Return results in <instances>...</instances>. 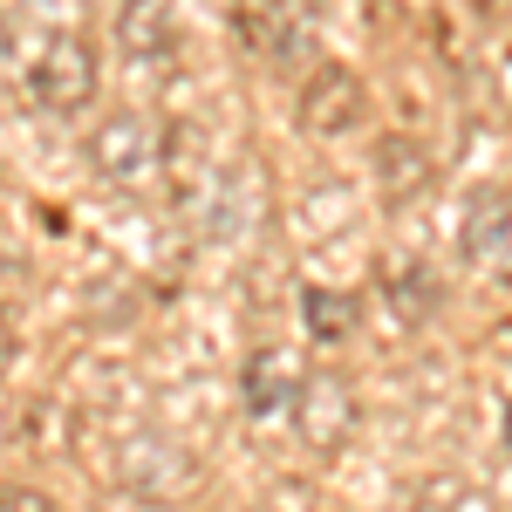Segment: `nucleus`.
<instances>
[{"mask_svg":"<svg viewBox=\"0 0 512 512\" xmlns=\"http://www.w3.org/2000/svg\"><path fill=\"white\" fill-rule=\"evenodd\" d=\"M362 110H369L362 76H355V69H342V62H321L315 76L301 82V103H294V117H301V130H308V137H342V130H355V123H362Z\"/></svg>","mask_w":512,"mask_h":512,"instance_id":"5","label":"nucleus"},{"mask_svg":"<svg viewBox=\"0 0 512 512\" xmlns=\"http://www.w3.org/2000/svg\"><path fill=\"white\" fill-rule=\"evenodd\" d=\"M0 512H55V499L35 492V485H7V492H0Z\"/></svg>","mask_w":512,"mask_h":512,"instance_id":"14","label":"nucleus"},{"mask_svg":"<svg viewBox=\"0 0 512 512\" xmlns=\"http://www.w3.org/2000/svg\"><path fill=\"white\" fill-rule=\"evenodd\" d=\"M465 506V485L458 478H444V485H417V499H410V512H451Z\"/></svg>","mask_w":512,"mask_h":512,"instance_id":"13","label":"nucleus"},{"mask_svg":"<svg viewBox=\"0 0 512 512\" xmlns=\"http://www.w3.org/2000/svg\"><path fill=\"white\" fill-rule=\"evenodd\" d=\"M287 417H294V437H301L315 458H335V451L355 437V424H362V403H355L349 376L315 369V376H301V396H294Z\"/></svg>","mask_w":512,"mask_h":512,"instance_id":"2","label":"nucleus"},{"mask_svg":"<svg viewBox=\"0 0 512 512\" xmlns=\"http://www.w3.org/2000/svg\"><path fill=\"white\" fill-rule=\"evenodd\" d=\"M28 89H35L41 110H55V117H69L82 110L89 96H96V48L82 35H55L48 48L35 55V69H28Z\"/></svg>","mask_w":512,"mask_h":512,"instance_id":"3","label":"nucleus"},{"mask_svg":"<svg viewBox=\"0 0 512 512\" xmlns=\"http://www.w3.org/2000/svg\"><path fill=\"white\" fill-rule=\"evenodd\" d=\"M0 55H7V14H0Z\"/></svg>","mask_w":512,"mask_h":512,"instance_id":"16","label":"nucleus"},{"mask_svg":"<svg viewBox=\"0 0 512 512\" xmlns=\"http://www.w3.org/2000/svg\"><path fill=\"white\" fill-rule=\"evenodd\" d=\"M117 478L137 492V499H185L198 485V458L171 437H130L117 458Z\"/></svg>","mask_w":512,"mask_h":512,"instance_id":"4","label":"nucleus"},{"mask_svg":"<svg viewBox=\"0 0 512 512\" xmlns=\"http://www.w3.org/2000/svg\"><path fill=\"white\" fill-rule=\"evenodd\" d=\"M383 294H390L396 315L417 328V321H431V315H437V301H444V280H437L424 260H390V267H383Z\"/></svg>","mask_w":512,"mask_h":512,"instance_id":"10","label":"nucleus"},{"mask_svg":"<svg viewBox=\"0 0 512 512\" xmlns=\"http://www.w3.org/2000/svg\"><path fill=\"white\" fill-rule=\"evenodd\" d=\"M7 362H14V328L0 321V376H7Z\"/></svg>","mask_w":512,"mask_h":512,"instance_id":"15","label":"nucleus"},{"mask_svg":"<svg viewBox=\"0 0 512 512\" xmlns=\"http://www.w3.org/2000/svg\"><path fill=\"white\" fill-rule=\"evenodd\" d=\"M355 321H362V308H355V294H342V287H301V328H308V342H349Z\"/></svg>","mask_w":512,"mask_h":512,"instance_id":"11","label":"nucleus"},{"mask_svg":"<svg viewBox=\"0 0 512 512\" xmlns=\"http://www.w3.org/2000/svg\"><path fill=\"white\" fill-rule=\"evenodd\" d=\"M117 48L130 62H164L178 48V7L171 0H123L117 7Z\"/></svg>","mask_w":512,"mask_h":512,"instance_id":"7","label":"nucleus"},{"mask_svg":"<svg viewBox=\"0 0 512 512\" xmlns=\"http://www.w3.org/2000/svg\"><path fill=\"white\" fill-rule=\"evenodd\" d=\"M89 164H96V178H110L117 192H144V185H158V171L171 164V130L151 117H137V110H123L110 117L103 130H89Z\"/></svg>","mask_w":512,"mask_h":512,"instance_id":"1","label":"nucleus"},{"mask_svg":"<svg viewBox=\"0 0 512 512\" xmlns=\"http://www.w3.org/2000/svg\"><path fill=\"white\" fill-rule=\"evenodd\" d=\"M239 396H246L253 417H287L294 396H301V362H294V349L260 342V349L246 355V369H239Z\"/></svg>","mask_w":512,"mask_h":512,"instance_id":"6","label":"nucleus"},{"mask_svg":"<svg viewBox=\"0 0 512 512\" xmlns=\"http://www.w3.org/2000/svg\"><path fill=\"white\" fill-rule=\"evenodd\" d=\"M506 239H512V198L506 192H478L472 212H465V260H478V267L499 260Z\"/></svg>","mask_w":512,"mask_h":512,"instance_id":"12","label":"nucleus"},{"mask_svg":"<svg viewBox=\"0 0 512 512\" xmlns=\"http://www.w3.org/2000/svg\"><path fill=\"white\" fill-rule=\"evenodd\" d=\"M376 178H383V185H376L383 205H410L437 171H431V158H424L410 137H383V151H376Z\"/></svg>","mask_w":512,"mask_h":512,"instance_id":"9","label":"nucleus"},{"mask_svg":"<svg viewBox=\"0 0 512 512\" xmlns=\"http://www.w3.org/2000/svg\"><path fill=\"white\" fill-rule=\"evenodd\" d=\"M301 0H246L239 7V41L253 48V55H267V62H287L294 48H301Z\"/></svg>","mask_w":512,"mask_h":512,"instance_id":"8","label":"nucleus"}]
</instances>
